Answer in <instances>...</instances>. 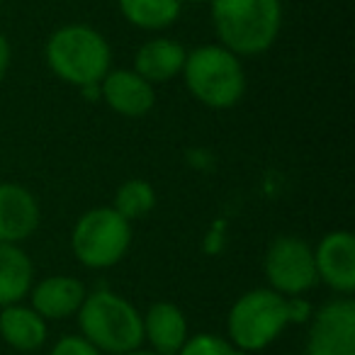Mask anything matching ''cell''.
I'll return each instance as SVG.
<instances>
[{
  "label": "cell",
  "instance_id": "3957f363",
  "mask_svg": "<svg viewBox=\"0 0 355 355\" xmlns=\"http://www.w3.org/2000/svg\"><path fill=\"white\" fill-rule=\"evenodd\" d=\"M76 316L80 336L100 353L119 355L144 343L141 311L112 290L88 292Z\"/></svg>",
  "mask_w": 355,
  "mask_h": 355
},
{
  "label": "cell",
  "instance_id": "9a60e30c",
  "mask_svg": "<svg viewBox=\"0 0 355 355\" xmlns=\"http://www.w3.org/2000/svg\"><path fill=\"white\" fill-rule=\"evenodd\" d=\"M46 336H49L46 321L32 306L22 302L0 306V338L10 348L20 353H32L44 345Z\"/></svg>",
  "mask_w": 355,
  "mask_h": 355
},
{
  "label": "cell",
  "instance_id": "7a4b0ae2",
  "mask_svg": "<svg viewBox=\"0 0 355 355\" xmlns=\"http://www.w3.org/2000/svg\"><path fill=\"white\" fill-rule=\"evenodd\" d=\"M44 59L56 78L80 90L100 85V80L112 71V46L95 27L71 22L49 35Z\"/></svg>",
  "mask_w": 355,
  "mask_h": 355
},
{
  "label": "cell",
  "instance_id": "30bf717a",
  "mask_svg": "<svg viewBox=\"0 0 355 355\" xmlns=\"http://www.w3.org/2000/svg\"><path fill=\"white\" fill-rule=\"evenodd\" d=\"M100 100L122 117H144L156 105V85L144 80L134 69L110 71L100 80Z\"/></svg>",
  "mask_w": 355,
  "mask_h": 355
},
{
  "label": "cell",
  "instance_id": "8fae6325",
  "mask_svg": "<svg viewBox=\"0 0 355 355\" xmlns=\"http://www.w3.org/2000/svg\"><path fill=\"white\" fill-rule=\"evenodd\" d=\"M42 207L27 188L0 183V241L22 243L40 229Z\"/></svg>",
  "mask_w": 355,
  "mask_h": 355
},
{
  "label": "cell",
  "instance_id": "44dd1931",
  "mask_svg": "<svg viewBox=\"0 0 355 355\" xmlns=\"http://www.w3.org/2000/svg\"><path fill=\"white\" fill-rule=\"evenodd\" d=\"M287 314H290V324H309L314 306L304 295L300 297H287Z\"/></svg>",
  "mask_w": 355,
  "mask_h": 355
},
{
  "label": "cell",
  "instance_id": "52a82bcc",
  "mask_svg": "<svg viewBox=\"0 0 355 355\" xmlns=\"http://www.w3.org/2000/svg\"><path fill=\"white\" fill-rule=\"evenodd\" d=\"M268 287L282 297L306 295L319 282L314 266V248L300 236H277L263 258Z\"/></svg>",
  "mask_w": 355,
  "mask_h": 355
},
{
  "label": "cell",
  "instance_id": "7c38bea8",
  "mask_svg": "<svg viewBox=\"0 0 355 355\" xmlns=\"http://www.w3.org/2000/svg\"><path fill=\"white\" fill-rule=\"evenodd\" d=\"M85 295H88V290H85V285L78 277L49 275L37 282V285H32L30 306L44 321H61L78 314Z\"/></svg>",
  "mask_w": 355,
  "mask_h": 355
},
{
  "label": "cell",
  "instance_id": "5bb4252c",
  "mask_svg": "<svg viewBox=\"0 0 355 355\" xmlns=\"http://www.w3.org/2000/svg\"><path fill=\"white\" fill-rule=\"evenodd\" d=\"M185 56H188V49L180 42L168 40V37H153L137 49L132 69L151 85L168 83L183 73Z\"/></svg>",
  "mask_w": 355,
  "mask_h": 355
},
{
  "label": "cell",
  "instance_id": "277c9868",
  "mask_svg": "<svg viewBox=\"0 0 355 355\" xmlns=\"http://www.w3.org/2000/svg\"><path fill=\"white\" fill-rule=\"evenodd\" d=\"M183 80L190 95L209 110H232L246 93V71L234 51L222 44H205L188 51Z\"/></svg>",
  "mask_w": 355,
  "mask_h": 355
},
{
  "label": "cell",
  "instance_id": "6da1fadb",
  "mask_svg": "<svg viewBox=\"0 0 355 355\" xmlns=\"http://www.w3.org/2000/svg\"><path fill=\"white\" fill-rule=\"evenodd\" d=\"M214 35L224 49L241 56L266 54L282 30L280 0H209Z\"/></svg>",
  "mask_w": 355,
  "mask_h": 355
},
{
  "label": "cell",
  "instance_id": "d6986e66",
  "mask_svg": "<svg viewBox=\"0 0 355 355\" xmlns=\"http://www.w3.org/2000/svg\"><path fill=\"white\" fill-rule=\"evenodd\" d=\"M178 355H248L239 350L229 338L214 334H195L188 336L183 348L178 350Z\"/></svg>",
  "mask_w": 355,
  "mask_h": 355
},
{
  "label": "cell",
  "instance_id": "e0dca14e",
  "mask_svg": "<svg viewBox=\"0 0 355 355\" xmlns=\"http://www.w3.org/2000/svg\"><path fill=\"white\" fill-rule=\"evenodd\" d=\"M122 17L137 30L161 32L183 12V0H117Z\"/></svg>",
  "mask_w": 355,
  "mask_h": 355
},
{
  "label": "cell",
  "instance_id": "2e32d148",
  "mask_svg": "<svg viewBox=\"0 0 355 355\" xmlns=\"http://www.w3.org/2000/svg\"><path fill=\"white\" fill-rule=\"evenodd\" d=\"M35 285V266L20 243L0 241V306L17 304Z\"/></svg>",
  "mask_w": 355,
  "mask_h": 355
},
{
  "label": "cell",
  "instance_id": "ba28073f",
  "mask_svg": "<svg viewBox=\"0 0 355 355\" xmlns=\"http://www.w3.org/2000/svg\"><path fill=\"white\" fill-rule=\"evenodd\" d=\"M306 355H355V302L334 297L314 309L306 331Z\"/></svg>",
  "mask_w": 355,
  "mask_h": 355
},
{
  "label": "cell",
  "instance_id": "8992f818",
  "mask_svg": "<svg viewBox=\"0 0 355 355\" xmlns=\"http://www.w3.org/2000/svg\"><path fill=\"white\" fill-rule=\"evenodd\" d=\"M132 246V222L112 207H93L83 212L71 232V251L80 266L90 270L112 268Z\"/></svg>",
  "mask_w": 355,
  "mask_h": 355
},
{
  "label": "cell",
  "instance_id": "4fadbf2b",
  "mask_svg": "<svg viewBox=\"0 0 355 355\" xmlns=\"http://www.w3.org/2000/svg\"><path fill=\"white\" fill-rule=\"evenodd\" d=\"M144 340L151 343V350L161 355H178L188 340L190 329L183 309L173 302H156L141 314Z\"/></svg>",
  "mask_w": 355,
  "mask_h": 355
},
{
  "label": "cell",
  "instance_id": "603a6c76",
  "mask_svg": "<svg viewBox=\"0 0 355 355\" xmlns=\"http://www.w3.org/2000/svg\"><path fill=\"white\" fill-rule=\"evenodd\" d=\"M119 355H161V353H156V350H151V348H134V350H127V353H119Z\"/></svg>",
  "mask_w": 355,
  "mask_h": 355
},
{
  "label": "cell",
  "instance_id": "5b68a950",
  "mask_svg": "<svg viewBox=\"0 0 355 355\" xmlns=\"http://www.w3.org/2000/svg\"><path fill=\"white\" fill-rule=\"evenodd\" d=\"M290 326L287 297L270 287H256L239 297L227 314L229 340L243 353H261Z\"/></svg>",
  "mask_w": 355,
  "mask_h": 355
},
{
  "label": "cell",
  "instance_id": "cb8c5ba5",
  "mask_svg": "<svg viewBox=\"0 0 355 355\" xmlns=\"http://www.w3.org/2000/svg\"><path fill=\"white\" fill-rule=\"evenodd\" d=\"M0 12H3V0H0Z\"/></svg>",
  "mask_w": 355,
  "mask_h": 355
},
{
  "label": "cell",
  "instance_id": "ffe728a7",
  "mask_svg": "<svg viewBox=\"0 0 355 355\" xmlns=\"http://www.w3.org/2000/svg\"><path fill=\"white\" fill-rule=\"evenodd\" d=\"M49 355H103V353L90 340H85L80 334H71L56 340Z\"/></svg>",
  "mask_w": 355,
  "mask_h": 355
},
{
  "label": "cell",
  "instance_id": "ac0fdd59",
  "mask_svg": "<svg viewBox=\"0 0 355 355\" xmlns=\"http://www.w3.org/2000/svg\"><path fill=\"white\" fill-rule=\"evenodd\" d=\"M110 207L117 214H122L127 222H137V219H144L153 212V207H156V190H153V185L148 180L129 178L117 188Z\"/></svg>",
  "mask_w": 355,
  "mask_h": 355
},
{
  "label": "cell",
  "instance_id": "7402d4cb",
  "mask_svg": "<svg viewBox=\"0 0 355 355\" xmlns=\"http://www.w3.org/2000/svg\"><path fill=\"white\" fill-rule=\"evenodd\" d=\"M10 61H12V49H10V42L8 37L0 32V83L6 80L8 71H10Z\"/></svg>",
  "mask_w": 355,
  "mask_h": 355
},
{
  "label": "cell",
  "instance_id": "9c48e42d",
  "mask_svg": "<svg viewBox=\"0 0 355 355\" xmlns=\"http://www.w3.org/2000/svg\"><path fill=\"white\" fill-rule=\"evenodd\" d=\"M314 266L319 282L340 297L355 290V236L348 229H336L321 236L314 248Z\"/></svg>",
  "mask_w": 355,
  "mask_h": 355
}]
</instances>
